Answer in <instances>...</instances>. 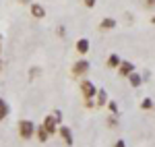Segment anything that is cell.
<instances>
[{
    "instance_id": "6da1fadb",
    "label": "cell",
    "mask_w": 155,
    "mask_h": 147,
    "mask_svg": "<svg viewBox=\"0 0 155 147\" xmlns=\"http://www.w3.org/2000/svg\"><path fill=\"white\" fill-rule=\"evenodd\" d=\"M17 131H19V137L27 141V139H31V137L35 135V124L31 122V120H19Z\"/></svg>"
},
{
    "instance_id": "7a4b0ae2",
    "label": "cell",
    "mask_w": 155,
    "mask_h": 147,
    "mask_svg": "<svg viewBox=\"0 0 155 147\" xmlns=\"http://www.w3.org/2000/svg\"><path fill=\"white\" fill-rule=\"evenodd\" d=\"M89 68H91V64H89V60H77L74 64H72V68H71V73H72V77H85V75L89 73Z\"/></svg>"
},
{
    "instance_id": "3957f363",
    "label": "cell",
    "mask_w": 155,
    "mask_h": 147,
    "mask_svg": "<svg viewBox=\"0 0 155 147\" xmlns=\"http://www.w3.org/2000/svg\"><path fill=\"white\" fill-rule=\"evenodd\" d=\"M79 85H81V93H83V98H85V99H93V98H95L97 89H95V85H93L89 79H83Z\"/></svg>"
},
{
    "instance_id": "277c9868",
    "label": "cell",
    "mask_w": 155,
    "mask_h": 147,
    "mask_svg": "<svg viewBox=\"0 0 155 147\" xmlns=\"http://www.w3.org/2000/svg\"><path fill=\"white\" fill-rule=\"evenodd\" d=\"M58 135L62 137V141L66 143L68 147H72V143H74V137H72V131H71V126H58Z\"/></svg>"
},
{
    "instance_id": "5b68a950",
    "label": "cell",
    "mask_w": 155,
    "mask_h": 147,
    "mask_svg": "<svg viewBox=\"0 0 155 147\" xmlns=\"http://www.w3.org/2000/svg\"><path fill=\"white\" fill-rule=\"evenodd\" d=\"M41 124H44V129H46V133H48L50 137H52V135H58V124H56V120L52 118V114H50V116H46Z\"/></svg>"
},
{
    "instance_id": "8992f818",
    "label": "cell",
    "mask_w": 155,
    "mask_h": 147,
    "mask_svg": "<svg viewBox=\"0 0 155 147\" xmlns=\"http://www.w3.org/2000/svg\"><path fill=\"white\" fill-rule=\"evenodd\" d=\"M130 73H134V64H132V62H128V60H120V64H118V75H120V77H128Z\"/></svg>"
},
{
    "instance_id": "52a82bcc",
    "label": "cell",
    "mask_w": 155,
    "mask_h": 147,
    "mask_svg": "<svg viewBox=\"0 0 155 147\" xmlns=\"http://www.w3.org/2000/svg\"><path fill=\"white\" fill-rule=\"evenodd\" d=\"M89 48H91V44H89V39H87V37H81V39H77V44H74V50H77L81 56H85V54L89 52Z\"/></svg>"
},
{
    "instance_id": "ba28073f",
    "label": "cell",
    "mask_w": 155,
    "mask_h": 147,
    "mask_svg": "<svg viewBox=\"0 0 155 147\" xmlns=\"http://www.w3.org/2000/svg\"><path fill=\"white\" fill-rule=\"evenodd\" d=\"M29 8H31V15H33L35 19H44V17H46V8H44L41 4H37V2H31Z\"/></svg>"
},
{
    "instance_id": "9c48e42d",
    "label": "cell",
    "mask_w": 155,
    "mask_h": 147,
    "mask_svg": "<svg viewBox=\"0 0 155 147\" xmlns=\"http://www.w3.org/2000/svg\"><path fill=\"white\" fill-rule=\"evenodd\" d=\"M35 135H37V141H39V143H46L50 139V135L46 133V129H44V124H37L35 126Z\"/></svg>"
},
{
    "instance_id": "30bf717a",
    "label": "cell",
    "mask_w": 155,
    "mask_h": 147,
    "mask_svg": "<svg viewBox=\"0 0 155 147\" xmlns=\"http://www.w3.org/2000/svg\"><path fill=\"white\" fill-rule=\"evenodd\" d=\"M95 98H97V102H95V106H106L107 104V91L106 89H97V93H95Z\"/></svg>"
},
{
    "instance_id": "8fae6325",
    "label": "cell",
    "mask_w": 155,
    "mask_h": 147,
    "mask_svg": "<svg viewBox=\"0 0 155 147\" xmlns=\"http://www.w3.org/2000/svg\"><path fill=\"white\" fill-rule=\"evenodd\" d=\"M126 79H128L130 87H141V85H143V77H141L139 73H130L128 77H126Z\"/></svg>"
},
{
    "instance_id": "7c38bea8",
    "label": "cell",
    "mask_w": 155,
    "mask_h": 147,
    "mask_svg": "<svg viewBox=\"0 0 155 147\" xmlns=\"http://www.w3.org/2000/svg\"><path fill=\"white\" fill-rule=\"evenodd\" d=\"M114 27H116V19H112V17H106V19H101V23H99V29H106V31L114 29Z\"/></svg>"
},
{
    "instance_id": "4fadbf2b",
    "label": "cell",
    "mask_w": 155,
    "mask_h": 147,
    "mask_svg": "<svg viewBox=\"0 0 155 147\" xmlns=\"http://www.w3.org/2000/svg\"><path fill=\"white\" fill-rule=\"evenodd\" d=\"M118 64H120V56L118 54H110V56H107V60H106L107 68H118Z\"/></svg>"
},
{
    "instance_id": "5bb4252c",
    "label": "cell",
    "mask_w": 155,
    "mask_h": 147,
    "mask_svg": "<svg viewBox=\"0 0 155 147\" xmlns=\"http://www.w3.org/2000/svg\"><path fill=\"white\" fill-rule=\"evenodd\" d=\"M8 112H11V108H8V104H6L4 99L0 98V122H2V120H4V118L8 116Z\"/></svg>"
},
{
    "instance_id": "9a60e30c",
    "label": "cell",
    "mask_w": 155,
    "mask_h": 147,
    "mask_svg": "<svg viewBox=\"0 0 155 147\" xmlns=\"http://www.w3.org/2000/svg\"><path fill=\"white\" fill-rule=\"evenodd\" d=\"M107 108H110V112H112L114 116H120V110H118V104H116V102L107 99Z\"/></svg>"
},
{
    "instance_id": "2e32d148",
    "label": "cell",
    "mask_w": 155,
    "mask_h": 147,
    "mask_svg": "<svg viewBox=\"0 0 155 147\" xmlns=\"http://www.w3.org/2000/svg\"><path fill=\"white\" fill-rule=\"evenodd\" d=\"M107 126H110V129H116V126H120L118 116H114V114H112V116H107Z\"/></svg>"
},
{
    "instance_id": "e0dca14e",
    "label": "cell",
    "mask_w": 155,
    "mask_h": 147,
    "mask_svg": "<svg viewBox=\"0 0 155 147\" xmlns=\"http://www.w3.org/2000/svg\"><path fill=\"white\" fill-rule=\"evenodd\" d=\"M141 108H143V110H153V99L145 98L143 102H141Z\"/></svg>"
},
{
    "instance_id": "ac0fdd59",
    "label": "cell",
    "mask_w": 155,
    "mask_h": 147,
    "mask_svg": "<svg viewBox=\"0 0 155 147\" xmlns=\"http://www.w3.org/2000/svg\"><path fill=\"white\" fill-rule=\"evenodd\" d=\"M52 118L56 120V124H60V122H62V112H60V110H54V112H52Z\"/></svg>"
},
{
    "instance_id": "d6986e66",
    "label": "cell",
    "mask_w": 155,
    "mask_h": 147,
    "mask_svg": "<svg viewBox=\"0 0 155 147\" xmlns=\"http://www.w3.org/2000/svg\"><path fill=\"white\" fill-rule=\"evenodd\" d=\"M85 108H87V110H93V108H95V102H93V99H85Z\"/></svg>"
},
{
    "instance_id": "ffe728a7",
    "label": "cell",
    "mask_w": 155,
    "mask_h": 147,
    "mask_svg": "<svg viewBox=\"0 0 155 147\" xmlns=\"http://www.w3.org/2000/svg\"><path fill=\"white\" fill-rule=\"evenodd\" d=\"M83 2H85V6H87V8H93V6L97 4V0H83Z\"/></svg>"
},
{
    "instance_id": "44dd1931",
    "label": "cell",
    "mask_w": 155,
    "mask_h": 147,
    "mask_svg": "<svg viewBox=\"0 0 155 147\" xmlns=\"http://www.w3.org/2000/svg\"><path fill=\"white\" fill-rule=\"evenodd\" d=\"M64 35H66V27L60 25V27H58V37H64Z\"/></svg>"
},
{
    "instance_id": "7402d4cb",
    "label": "cell",
    "mask_w": 155,
    "mask_h": 147,
    "mask_svg": "<svg viewBox=\"0 0 155 147\" xmlns=\"http://www.w3.org/2000/svg\"><path fill=\"white\" fill-rule=\"evenodd\" d=\"M114 147H126V143H124V139H118V141L114 143Z\"/></svg>"
},
{
    "instance_id": "603a6c76",
    "label": "cell",
    "mask_w": 155,
    "mask_h": 147,
    "mask_svg": "<svg viewBox=\"0 0 155 147\" xmlns=\"http://www.w3.org/2000/svg\"><path fill=\"white\" fill-rule=\"evenodd\" d=\"M145 4H147V6L151 8V6H155V0H145Z\"/></svg>"
},
{
    "instance_id": "cb8c5ba5",
    "label": "cell",
    "mask_w": 155,
    "mask_h": 147,
    "mask_svg": "<svg viewBox=\"0 0 155 147\" xmlns=\"http://www.w3.org/2000/svg\"><path fill=\"white\" fill-rule=\"evenodd\" d=\"M2 71H4V60L0 58V73H2Z\"/></svg>"
},
{
    "instance_id": "d4e9b609",
    "label": "cell",
    "mask_w": 155,
    "mask_h": 147,
    "mask_svg": "<svg viewBox=\"0 0 155 147\" xmlns=\"http://www.w3.org/2000/svg\"><path fill=\"white\" fill-rule=\"evenodd\" d=\"M21 4H31V0H19Z\"/></svg>"
},
{
    "instance_id": "484cf974",
    "label": "cell",
    "mask_w": 155,
    "mask_h": 147,
    "mask_svg": "<svg viewBox=\"0 0 155 147\" xmlns=\"http://www.w3.org/2000/svg\"><path fill=\"white\" fill-rule=\"evenodd\" d=\"M0 52H2V35H0Z\"/></svg>"
},
{
    "instance_id": "4316f807",
    "label": "cell",
    "mask_w": 155,
    "mask_h": 147,
    "mask_svg": "<svg viewBox=\"0 0 155 147\" xmlns=\"http://www.w3.org/2000/svg\"><path fill=\"white\" fill-rule=\"evenodd\" d=\"M151 23H153V25H155V15H153V17H151Z\"/></svg>"
}]
</instances>
